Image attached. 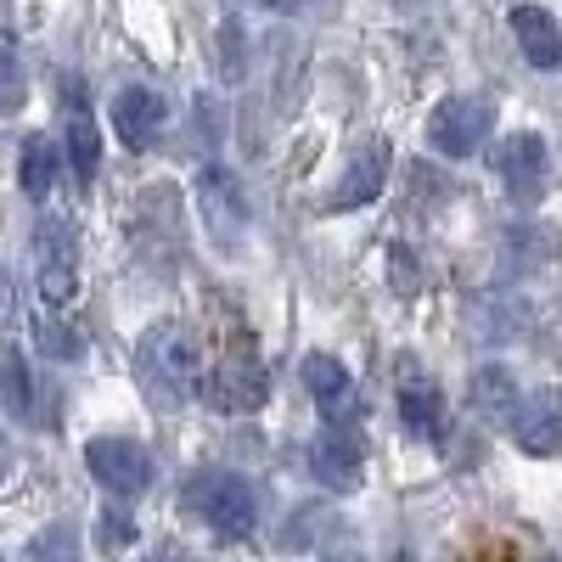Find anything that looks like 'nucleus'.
<instances>
[{"mask_svg":"<svg viewBox=\"0 0 562 562\" xmlns=\"http://www.w3.org/2000/svg\"><path fill=\"white\" fill-rule=\"evenodd\" d=\"M0 400H7V411H12V416L34 422V378H29V366H23V355H18V349L0 355Z\"/></svg>","mask_w":562,"mask_h":562,"instance_id":"nucleus-19","label":"nucleus"},{"mask_svg":"<svg viewBox=\"0 0 562 562\" xmlns=\"http://www.w3.org/2000/svg\"><path fill=\"white\" fill-rule=\"evenodd\" d=\"M198 209H203V231L220 248H237V237L248 231V192L237 186L225 164H203L198 169Z\"/></svg>","mask_w":562,"mask_h":562,"instance_id":"nucleus-4","label":"nucleus"},{"mask_svg":"<svg viewBox=\"0 0 562 562\" xmlns=\"http://www.w3.org/2000/svg\"><path fill=\"white\" fill-rule=\"evenodd\" d=\"M186 501H192V512L225 540H248L259 529V495L248 479L237 473H220V467H209V473L192 479V490H186Z\"/></svg>","mask_w":562,"mask_h":562,"instance_id":"nucleus-2","label":"nucleus"},{"mask_svg":"<svg viewBox=\"0 0 562 562\" xmlns=\"http://www.w3.org/2000/svg\"><path fill=\"white\" fill-rule=\"evenodd\" d=\"M326 562H360L355 551H333V557H326Z\"/></svg>","mask_w":562,"mask_h":562,"instance_id":"nucleus-28","label":"nucleus"},{"mask_svg":"<svg viewBox=\"0 0 562 562\" xmlns=\"http://www.w3.org/2000/svg\"><path fill=\"white\" fill-rule=\"evenodd\" d=\"M34 344L52 355V360H74L79 355V333H74V326H63L57 315H40L34 321Z\"/></svg>","mask_w":562,"mask_h":562,"instance_id":"nucleus-22","label":"nucleus"},{"mask_svg":"<svg viewBox=\"0 0 562 562\" xmlns=\"http://www.w3.org/2000/svg\"><path fill=\"white\" fill-rule=\"evenodd\" d=\"M85 461H90V479H97L102 490H113V495H140L153 484V456L135 439H90Z\"/></svg>","mask_w":562,"mask_h":562,"instance_id":"nucleus-7","label":"nucleus"},{"mask_svg":"<svg viewBox=\"0 0 562 562\" xmlns=\"http://www.w3.org/2000/svg\"><path fill=\"white\" fill-rule=\"evenodd\" d=\"M394 562H416V557H411V551H400V557H394Z\"/></svg>","mask_w":562,"mask_h":562,"instance_id":"nucleus-29","label":"nucleus"},{"mask_svg":"<svg viewBox=\"0 0 562 562\" xmlns=\"http://www.w3.org/2000/svg\"><path fill=\"white\" fill-rule=\"evenodd\" d=\"M495 169H501V180H506V198H512V203H540L546 175H551L546 140H540L535 130L506 135V140H501V153H495Z\"/></svg>","mask_w":562,"mask_h":562,"instance_id":"nucleus-9","label":"nucleus"},{"mask_svg":"<svg viewBox=\"0 0 562 562\" xmlns=\"http://www.w3.org/2000/svg\"><path fill=\"white\" fill-rule=\"evenodd\" d=\"M23 562H79V529H74L68 518H63V524H45V529L29 540Z\"/></svg>","mask_w":562,"mask_h":562,"instance_id":"nucleus-20","label":"nucleus"},{"mask_svg":"<svg viewBox=\"0 0 562 562\" xmlns=\"http://www.w3.org/2000/svg\"><path fill=\"white\" fill-rule=\"evenodd\" d=\"M68 164H74L79 180H90V175H97V164H102V135H97V124H90V113L79 102L68 113Z\"/></svg>","mask_w":562,"mask_h":562,"instance_id":"nucleus-18","label":"nucleus"},{"mask_svg":"<svg viewBox=\"0 0 562 562\" xmlns=\"http://www.w3.org/2000/svg\"><path fill=\"white\" fill-rule=\"evenodd\" d=\"M512 34H518V52L535 68H557L562 63V29L546 7H512Z\"/></svg>","mask_w":562,"mask_h":562,"instance_id":"nucleus-16","label":"nucleus"},{"mask_svg":"<svg viewBox=\"0 0 562 562\" xmlns=\"http://www.w3.org/2000/svg\"><path fill=\"white\" fill-rule=\"evenodd\" d=\"M34 254H40V293L45 304H68L79 293V231L63 214H45L34 231Z\"/></svg>","mask_w":562,"mask_h":562,"instance_id":"nucleus-3","label":"nucleus"},{"mask_svg":"<svg viewBox=\"0 0 562 562\" xmlns=\"http://www.w3.org/2000/svg\"><path fill=\"white\" fill-rule=\"evenodd\" d=\"M12 281H7V270H0V326H12Z\"/></svg>","mask_w":562,"mask_h":562,"instance_id":"nucleus-23","label":"nucleus"},{"mask_svg":"<svg viewBox=\"0 0 562 562\" xmlns=\"http://www.w3.org/2000/svg\"><path fill=\"white\" fill-rule=\"evenodd\" d=\"M512 439H518L529 456H557L562 450V389H540L518 405V422H512Z\"/></svg>","mask_w":562,"mask_h":562,"instance_id":"nucleus-11","label":"nucleus"},{"mask_svg":"<svg viewBox=\"0 0 562 562\" xmlns=\"http://www.w3.org/2000/svg\"><path fill=\"white\" fill-rule=\"evenodd\" d=\"M400 416H405V428H411L416 439H428V445H439V439L450 434L445 394H439L428 378H405V383H400Z\"/></svg>","mask_w":562,"mask_h":562,"instance_id":"nucleus-15","label":"nucleus"},{"mask_svg":"<svg viewBox=\"0 0 562 562\" xmlns=\"http://www.w3.org/2000/svg\"><path fill=\"white\" fill-rule=\"evenodd\" d=\"M102 535H108V540H130V518H113V512H108V518H102Z\"/></svg>","mask_w":562,"mask_h":562,"instance_id":"nucleus-25","label":"nucleus"},{"mask_svg":"<svg viewBox=\"0 0 562 562\" xmlns=\"http://www.w3.org/2000/svg\"><path fill=\"white\" fill-rule=\"evenodd\" d=\"M467 394H473V411L490 422V428H512L518 422V383H512L506 366H479L473 383H467Z\"/></svg>","mask_w":562,"mask_h":562,"instance_id":"nucleus-14","label":"nucleus"},{"mask_svg":"<svg viewBox=\"0 0 562 562\" xmlns=\"http://www.w3.org/2000/svg\"><path fill=\"white\" fill-rule=\"evenodd\" d=\"M304 383H310L315 405H321L326 416H333V422H349V416L360 411L355 378L344 371V360H333V355H310V360H304Z\"/></svg>","mask_w":562,"mask_h":562,"instance_id":"nucleus-13","label":"nucleus"},{"mask_svg":"<svg viewBox=\"0 0 562 562\" xmlns=\"http://www.w3.org/2000/svg\"><path fill=\"white\" fill-rule=\"evenodd\" d=\"M310 473L326 484V490H338L349 495L360 484V439L349 428H326L315 445H310Z\"/></svg>","mask_w":562,"mask_h":562,"instance_id":"nucleus-12","label":"nucleus"},{"mask_svg":"<svg viewBox=\"0 0 562 562\" xmlns=\"http://www.w3.org/2000/svg\"><path fill=\"white\" fill-rule=\"evenodd\" d=\"M164 119H169V102L158 97V90H147V85H130V90L113 97V135L124 140L130 153H147L153 135L164 130Z\"/></svg>","mask_w":562,"mask_h":562,"instance_id":"nucleus-10","label":"nucleus"},{"mask_svg":"<svg viewBox=\"0 0 562 562\" xmlns=\"http://www.w3.org/2000/svg\"><path fill=\"white\" fill-rule=\"evenodd\" d=\"M265 7H270V12H304L310 0H265Z\"/></svg>","mask_w":562,"mask_h":562,"instance_id":"nucleus-26","label":"nucleus"},{"mask_svg":"<svg viewBox=\"0 0 562 562\" xmlns=\"http://www.w3.org/2000/svg\"><path fill=\"white\" fill-rule=\"evenodd\" d=\"M18 102H23V63H18L12 34L0 29V113H12Z\"/></svg>","mask_w":562,"mask_h":562,"instance_id":"nucleus-21","label":"nucleus"},{"mask_svg":"<svg viewBox=\"0 0 562 562\" xmlns=\"http://www.w3.org/2000/svg\"><path fill=\"white\" fill-rule=\"evenodd\" d=\"M12 473V450H7V439H0V479Z\"/></svg>","mask_w":562,"mask_h":562,"instance_id":"nucleus-27","label":"nucleus"},{"mask_svg":"<svg viewBox=\"0 0 562 562\" xmlns=\"http://www.w3.org/2000/svg\"><path fill=\"white\" fill-rule=\"evenodd\" d=\"M18 180H23V198H45L57 180V147L45 135L23 140V158H18Z\"/></svg>","mask_w":562,"mask_h":562,"instance_id":"nucleus-17","label":"nucleus"},{"mask_svg":"<svg viewBox=\"0 0 562 562\" xmlns=\"http://www.w3.org/2000/svg\"><path fill=\"white\" fill-rule=\"evenodd\" d=\"M135 371H140V383H147L153 400H164V405L186 400L203 383V344H198V333L180 326V321H158L153 333L135 344Z\"/></svg>","mask_w":562,"mask_h":562,"instance_id":"nucleus-1","label":"nucleus"},{"mask_svg":"<svg viewBox=\"0 0 562 562\" xmlns=\"http://www.w3.org/2000/svg\"><path fill=\"white\" fill-rule=\"evenodd\" d=\"M389 164H394V147H389V135H366L349 169L338 175L333 186V198H326V209L333 214H349V209H366V203H378L383 198V180H389Z\"/></svg>","mask_w":562,"mask_h":562,"instance_id":"nucleus-6","label":"nucleus"},{"mask_svg":"<svg viewBox=\"0 0 562 562\" xmlns=\"http://www.w3.org/2000/svg\"><path fill=\"white\" fill-rule=\"evenodd\" d=\"M153 562H198V557L186 551V546H175V540H169V546H158V557H153Z\"/></svg>","mask_w":562,"mask_h":562,"instance_id":"nucleus-24","label":"nucleus"},{"mask_svg":"<svg viewBox=\"0 0 562 562\" xmlns=\"http://www.w3.org/2000/svg\"><path fill=\"white\" fill-rule=\"evenodd\" d=\"M209 405L214 411H259L265 394H270V378H265V360L254 349H231L214 371H209Z\"/></svg>","mask_w":562,"mask_h":562,"instance_id":"nucleus-8","label":"nucleus"},{"mask_svg":"<svg viewBox=\"0 0 562 562\" xmlns=\"http://www.w3.org/2000/svg\"><path fill=\"white\" fill-rule=\"evenodd\" d=\"M490 130H495V102H490V97H450V102H439L434 119H428V140H434L445 158L479 153Z\"/></svg>","mask_w":562,"mask_h":562,"instance_id":"nucleus-5","label":"nucleus"}]
</instances>
